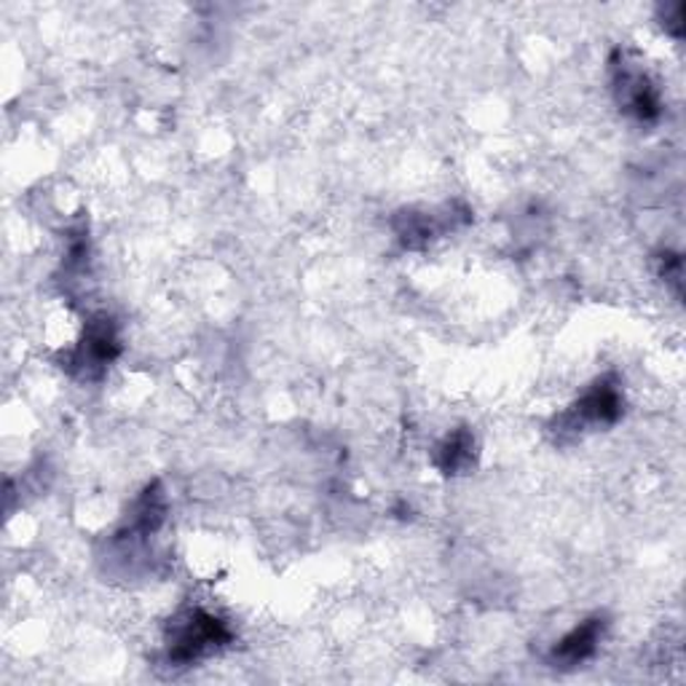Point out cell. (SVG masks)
<instances>
[{
  "label": "cell",
  "instance_id": "6da1fadb",
  "mask_svg": "<svg viewBox=\"0 0 686 686\" xmlns=\"http://www.w3.org/2000/svg\"><path fill=\"white\" fill-rule=\"evenodd\" d=\"M228 641H231V631H228L224 620L207 612H190L172 633L169 663H175L177 668H186L196 659L218 652Z\"/></svg>",
  "mask_w": 686,
  "mask_h": 686
},
{
  "label": "cell",
  "instance_id": "7a4b0ae2",
  "mask_svg": "<svg viewBox=\"0 0 686 686\" xmlns=\"http://www.w3.org/2000/svg\"><path fill=\"white\" fill-rule=\"evenodd\" d=\"M603 631H606V622H603L601 617L582 622L580 627H574V631H571L567 638H563L561 644L552 649V663H558L561 668H574V665H580L588 657H593L603 638Z\"/></svg>",
  "mask_w": 686,
  "mask_h": 686
},
{
  "label": "cell",
  "instance_id": "3957f363",
  "mask_svg": "<svg viewBox=\"0 0 686 686\" xmlns=\"http://www.w3.org/2000/svg\"><path fill=\"white\" fill-rule=\"evenodd\" d=\"M622 413V397L617 386H612L609 381L593 386V389L584 395L574 408L576 424H612L617 422Z\"/></svg>",
  "mask_w": 686,
  "mask_h": 686
},
{
  "label": "cell",
  "instance_id": "277c9868",
  "mask_svg": "<svg viewBox=\"0 0 686 686\" xmlns=\"http://www.w3.org/2000/svg\"><path fill=\"white\" fill-rule=\"evenodd\" d=\"M620 89L627 111H633L641 121H652L659 116L657 92H654V86L644 73H638V70H622Z\"/></svg>",
  "mask_w": 686,
  "mask_h": 686
},
{
  "label": "cell",
  "instance_id": "5b68a950",
  "mask_svg": "<svg viewBox=\"0 0 686 686\" xmlns=\"http://www.w3.org/2000/svg\"><path fill=\"white\" fill-rule=\"evenodd\" d=\"M472 450H475V440L469 432H454L446 443H443L440 456H437V464L446 475H456L461 469H467L472 464Z\"/></svg>",
  "mask_w": 686,
  "mask_h": 686
}]
</instances>
